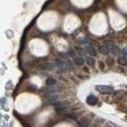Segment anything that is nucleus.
Instances as JSON below:
<instances>
[{
  "label": "nucleus",
  "mask_w": 127,
  "mask_h": 127,
  "mask_svg": "<svg viewBox=\"0 0 127 127\" xmlns=\"http://www.w3.org/2000/svg\"><path fill=\"white\" fill-rule=\"evenodd\" d=\"M118 61V64H120L121 65H124V66L127 65V60L125 57H119Z\"/></svg>",
  "instance_id": "obj_11"
},
{
  "label": "nucleus",
  "mask_w": 127,
  "mask_h": 127,
  "mask_svg": "<svg viewBox=\"0 0 127 127\" xmlns=\"http://www.w3.org/2000/svg\"><path fill=\"white\" fill-rule=\"evenodd\" d=\"M61 91V89H60L59 87H54L53 86H51L49 89V91H51V92H57V91Z\"/></svg>",
  "instance_id": "obj_13"
},
{
  "label": "nucleus",
  "mask_w": 127,
  "mask_h": 127,
  "mask_svg": "<svg viewBox=\"0 0 127 127\" xmlns=\"http://www.w3.org/2000/svg\"><path fill=\"white\" fill-rule=\"evenodd\" d=\"M89 122L86 118H82L78 122V126L79 127H87L88 126Z\"/></svg>",
  "instance_id": "obj_4"
},
{
  "label": "nucleus",
  "mask_w": 127,
  "mask_h": 127,
  "mask_svg": "<svg viewBox=\"0 0 127 127\" xmlns=\"http://www.w3.org/2000/svg\"><path fill=\"white\" fill-rule=\"evenodd\" d=\"M98 98L95 97V95H89L88 97L87 98V104H89L91 106H95V104H97L98 103Z\"/></svg>",
  "instance_id": "obj_2"
},
{
  "label": "nucleus",
  "mask_w": 127,
  "mask_h": 127,
  "mask_svg": "<svg viewBox=\"0 0 127 127\" xmlns=\"http://www.w3.org/2000/svg\"><path fill=\"white\" fill-rule=\"evenodd\" d=\"M56 65V64H53V63H48V64H45V69H48V70H51V69H53Z\"/></svg>",
  "instance_id": "obj_10"
},
{
  "label": "nucleus",
  "mask_w": 127,
  "mask_h": 127,
  "mask_svg": "<svg viewBox=\"0 0 127 127\" xmlns=\"http://www.w3.org/2000/svg\"><path fill=\"white\" fill-rule=\"evenodd\" d=\"M77 51H78V53L79 54V55H83V49H79V48H77Z\"/></svg>",
  "instance_id": "obj_15"
},
{
  "label": "nucleus",
  "mask_w": 127,
  "mask_h": 127,
  "mask_svg": "<svg viewBox=\"0 0 127 127\" xmlns=\"http://www.w3.org/2000/svg\"><path fill=\"white\" fill-rule=\"evenodd\" d=\"M111 52H112V53L114 55H118L119 53H120V49H119L118 47L114 46V47H112V49H111Z\"/></svg>",
  "instance_id": "obj_12"
},
{
  "label": "nucleus",
  "mask_w": 127,
  "mask_h": 127,
  "mask_svg": "<svg viewBox=\"0 0 127 127\" xmlns=\"http://www.w3.org/2000/svg\"><path fill=\"white\" fill-rule=\"evenodd\" d=\"M74 63L77 65H83L84 64V59L82 57H75L74 59Z\"/></svg>",
  "instance_id": "obj_7"
},
{
  "label": "nucleus",
  "mask_w": 127,
  "mask_h": 127,
  "mask_svg": "<svg viewBox=\"0 0 127 127\" xmlns=\"http://www.w3.org/2000/svg\"><path fill=\"white\" fill-rule=\"evenodd\" d=\"M86 62H87V64L88 65L93 67L95 65V59L92 57H86Z\"/></svg>",
  "instance_id": "obj_8"
},
{
  "label": "nucleus",
  "mask_w": 127,
  "mask_h": 127,
  "mask_svg": "<svg viewBox=\"0 0 127 127\" xmlns=\"http://www.w3.org/2000/svg\"><path fill=\"white\" fill-rule=\"evenodd\" d=\"M86 49H87V51L89 53V54H90V55L93 56V57H95V56H96V54H97L96 50H95L92 46H91V45L87 46Z\"/></svg>",
  "instance_id": "obj_5"
},
{
  "label": "nucleus",
  "mask_w": 127,
  "mask_h": 127,
  "mask_svg": "<svg viewBox=\"0 0 127 127\" xmlns=\"http://www.w3.org/2000/svg\"><path fill=\"white\" fill-rule=\"evenodd\" d=\"M106 46L107 47H114V42L112 41H106Z\"/></svg>",
  "instance_id": "obj_14"
},
{
  "label": "nucleus",
  "mask_w": 127,
  "mask_h": 127,
  "mask_svg": "<svg viewBox=\"0 0 127 127\" xmlns=\"http://www.w3.org/2000/svg\"><path fill=\"white\" fill-rule=\"evenodd\" d=\"M96 90L102 94H109L113 91V88L107 85H97Z\"/></svg>",
  "instance_id": "obj_1"
},
{
  "label": "nucleus",
  "mask_w": 127,
  "mask_h": 127,
  "mask_svg": "<svg viewBox=\"0 0 127 127\" xmlns=\"http://www.w3.org/2000/svg\"><path fill=\"white\" fill-rule=\"evenodd\" d=\"M53 106L55 107V109L57 110V111H61V110H64V107H65L64 103L63 102H57L54 103Z\"/></svg>",
  "instance_id": "obj_3"
},
{
  "label": "nucleus",
  "mask_w": 127,
  "mask_h": 127,
  "mask_svg": "<svg viewBox=\"0 0 127 127\" xmlns=\"http://www.w3.org/2000/svg\"><path fill=\"white\" fill-rule=\"evenodd\" d=\"M122 53L125 56H126V57H127V48H125V49L122 50Z\"/></svg>",
  "instance_id": "obj_16"
},
{
  "label": "nucleus",
  "mask_w": 127,
  "mask_h": 127,
  "mask_svg": "<svg viewBox=\"0 0 127 127\" xmlns=\"http://www.w3.org/2000/svg\"><path fill=\"white\" fill-rule=\"evenodd\" d=\"M56 79H53V78H52V77H49V78H47V79L45 80V84L47 86H53L54 84H56Z\"/></svg>",
  "instance_id": "obj_6"
},
{
  "label": "nucleus",
  "mask_w": 127,
  "mask_h": 127,
  "mask_svg": "<svg viewBox=\"0 0 127 127\" xmlns=\"http://www.w3.org/2000/svg\"><path fill=\"white\" fill-rule=\"evenodd\" d=\"M99 52H100L102 54H108L109 53V48L106 46V45H103V46H101L100 48H99Z\"/></svg>",
  "instance_id": "obj_9"
}]
</instances>
